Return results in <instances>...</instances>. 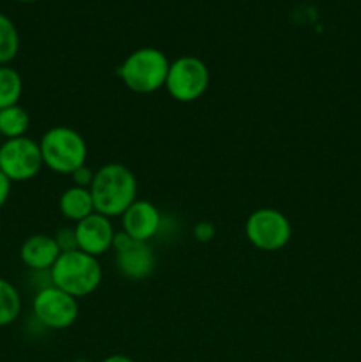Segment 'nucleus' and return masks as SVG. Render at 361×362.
Segmentation results:
<instances>
[{
  "mask_svg": "<svg viewBox=\"0 0 361 362\" xmlns=\"http://www.w3.org/2000/svg\"><path fill=\"white\" fill-rule=\"evenodd\" d=\"M94 209L106 218H119L137 200L138 182L134 173L120 163H108L96 170L91 184Z\"/></svg>",
  "mask_w": 361,
  "mask_h": 362,
  "instance_id": "f257e3e1",
  "label": "nucleus"
},
{
  "mask_svg": "<svg viewBox=\"0 0 361 362\" xmlns=\"http://www.w3.org/2000/svg\"><path fill=\"white\" fill-rule=\"evenodd\" d=\"M52 283L69 296L81 299L99 288L103 279L101 264L92 255L80 250L60 253L59 260L50 269Z\"/></svg>",
  "mask_w": 361,
  "mask_h": 362,
  "instance_id": "f03ea898",
  "label": "nucleus"
},
{
  "mask_svg": "<svg viewBox=\"0 0 361 362\" xmlns=\"http://www.w3.org/2000/svg\"><path fill=\"white\" fill-rule=\"evenodd\" d=\"M168 69L170 60L161 49L144 46L124 59V62L117 67V76L131 92L152 94L165 87Z\"/></svg>",
  "mask_w": 361,
  "mask_h": 362,
  "instance_id": "7ed1b4c3",
  "label": "nucleus"
},
{
  "mask_svg": "<svg viewBox=\"0 0 361 362\" xmlns=\"http://www.w3.org/2000/svg\"><path fill=\"white\" fill-rule=\"evenodd\" d=\"M42 163L53 173L71 175L74 170L87 165V141L69 126H53L39 140Z\"/></svg>",
  "mask_w": 361,
  "mask_h": 362,
  "instance_id": "20e7f679",
  "label": "nucleus"
},
{
  "mask_svg": "<svg viewBox=\"0 0 361 362\" xmlns=\"http://www.w3.org/2000/svg\"><path fill=\"white\" fill-rule=\"evenodd\" d=\"M211 74L207 64L195 55H183L170 62L165 88L179 103H193L209 88Z\"/></svg>",
  "mask_w": 361,
  "mask_h": 362,
  "instance_id": "39448f33",
  "label": "nucleus"
},
{
  "mask_svg": "<svg viewBox=\"0 0 361 362\" xmlns=\"http://www.w3.org/2000/svg\"><path fill=\"white\" fill-rule=\"evenodd\" d=\"M244 233L251 246L260 251H280L292 239V225L278 209H257L248 216Z\"/></svg>",
  "mask_w": 361,
  "mask_h": 362,
  "instance_id": "423d86ee",
  "label": "nucleus"
},
{
  "mask_svg": "<svg viewBox=\"0 0 361 362\" xmlns=\"http://www.w3.org/2000/svg\"><path fill=\"white\" fill-rule=\"evenodd\" d=\"M32 315L41 327L62 331L78 320L80 306L76 297L50 285L35 292L32 299Z\"/></svg>",
  "mask_w": 361,
  "mask_h": 362,
  "instance_id": "0eeeda50",
  "label": "nucleus"
},
{
  "mask_svg": "<svg viewBox=\"0 0 361 362\" xmlns=\"http://www.w3.org/2000/svg\"><path fill=\"white\" fill-rule=\"evenodd\" d=\"M41 148L39 141L28 136L4 140L0 145V172L11 182H27L34 179L42 170Z\"/></svg>",
  "mask_w": 361,
  "mask_h": 362,
  "instance_id": "6e6552de",
  "label": "nucleus"
},
{
  "mask_svg": "<svg viewBox=\"0 0 361 362\" xmlns=\"http://www.w3.org/2000/svg\"><path fill=\"white\" fill-rule=\"evenodd\" d=\"M112 250L115 251L117 271L131 281L147 279L154 272L156 255L149 243L133 240L122 230L113 237Z\"/></svg>",
  "mask_w": 361,
  "mask_h": 362,
  "instance_id": "1a4fd4ad",
  "label": "nucleus"
},
{
  "mask_svg": "<svg viewBox=\"0 0 361 362\" xmlns=\"http://www.w3.org/2000/svg\"><path fill=\"white\" fill-rule=\"evenodd\" d=\"M74 232H76L78 250L96 258L112 250L113 237L117 233L112 219L99 212H94L88 218L78 221L74 225Z\"/></svg>",
  "mask_w": 361,
  "mask_h": 362,
  "instance_id": "9d476101",
  "label": "nucleus"
},
{
  "mask_svg": "<svg viewBox=\"0 0 361 362\" xmlns=\"http://www.w3.org/2000/svg\"><path fill=\"white\" fill-rule=\"evenodd\" d=\"M122 232L133 240L151 243L163 226L159 209L149 200H134L122 216Z\"/></svg>",
  "mask_w": 361,
  "mask_h": 362,
  "instance_id": "9b49d317",
  "label": "nucleus"
},
{
  "mask_svg": "<svg viewBox=\"0 0 361 362\" xmlns=\"http://www.w3.org/2000/svg\"><path fill=\"white\" fill-rule=\"evenodd\" d=\"M57 240L48 233H35L27 237L20 247V258L32 272H46L55 265L60 257Z\"/></svg>",
  "mask_w": 361,
  "mask_h": 362,
  "instance_id": "f8f14e48",
  "label": "nucleus"
},
{
  "mask_svg": "<svg viewBox=\"0 0 361 362\" xmlns=\"http://www.w3.org/2000/svg\"><path fill=\"white\" fill-rule=\"evenodd\" d=\"M59 211L64 218L73 221L74 225L81 221V219L88 218L91 214H94L96 209L91 189L78 186L67 187L59 198Z\"/></svg>",
  "mask_w": 361,
  "mask_h": 362,
  "instance_id": "ddd939ff",
  "label": "nucleus"
},
{
  "mask_svg": "<svg viewBox=\"0 0 361 362\" xmlns=\"http://www.w3.org/2000/svg\"><path fill=\"white\" fill-rule=\"evenodd\" d=\"M28 127H30V115L23 106L14 105L0 110V136L6 140L27 136Z\"/></svg>",
  "mask_w": 361,
  "mask_h": 362,
  "instance_id": "4468645a",
  "label": "nucleus"
},
{
  "mask_svg": "<svg viewBox=\"0 0 361 362\" xmlns=\"http://www.w3.org/2000/svg\"><path fill=\"white\" fill-rule=\"evenodd\" d=\"M23 94V80L13 66H0V110L20 103Z\"/></svg>",
  "mask_w": 361,
  "mask_h": 362,
  "instance_id": "2eb2a0df",
  "label": "nucleus"
},
{
  "mask_svg": "<svg viewBox=\"0 0 361 362\" xmlns=\"http://www.w3.org/2000/svg\"><path fill=\"white\" fill-rule=\"evenodd\" d=\"M21 313V296L16 286L0 278V327L14 324Z\"/></svg>",
  "mask_w": 361,
  "mask_h": 362,
  "instance_id": "dca6fc26",
  "label": "nucleus"
},
{
  "mask_svg": "<svg viewBox=\"0 0 361 362\" xmlns=\"http://www.w3.org/2000/svg\"><path fill=\"white\" fill-rule=\"evenodd\" d=\"M20 52V32L7 14L0 13V66H11Z\"/></svg>",
  "mask_w": 361,
  "mask_h": 362,
  "instance_id": "f3484780",
  "label": "nucleus"
},
{
  "mask_svg": "<svg viewBox=\"0 0 361 362\" xmlns=\"http://www.w3.org/2000/svg\"><path fill=\"white\" fill-rule=\"evenodd\" d=\"M53 237H55L57 246L60 247V251H62V253H66V251L78 250L76 232H74V226H64V228H60Z\"/></svg>",
  "mask_w": 361,
  "mask_h": 362,
  "instance_id": "a211bd4d",
  "label": "nucleus"
},
{
  "mask_svg": "<svg viewBox=\"0 0 361 362\" xmlns=\"http://www.w3.org/2000/svg\"><path fill=\"white\" fill-rule=\"evenodd\" d=\"M94 175H96V170H92L91 166H87V165L80 166V168L74 170V172L71 173V179H73V186L91 187L92 180H94Z\"/></svg>",
  "mask_w": 361,
  "mask_h": 362,
  "instance_id": "6ab92c4d",
  "label": "nucleus"
},
{
  "mask_svg": "<svg viewBox=\"0 0 361 362\" xmlns=\"http://www.w3.org/2000/svg\"><path fill=\"white\" fill-rule=\"evenodd\" d=\"M193 235H195V239L200 240V243H209V240L214 239V235H216L214 225L209 221L197 223L193 228Z\"/></svg>",
  "mask_w": 361,
  "mask_h": 362,
  "instance_id": "aec40b11",
  "label": "nucleus"
},
{
  "mask_svg": "<svg viewBox=\"0 0 361 362\" xmlns=\"http://www.w3.org/2000/svg\"><path fill=\"white\" fill-rule=\"evenodd\" d=\"M11 187H13V182L0 172V209L7 204L11 197Z\"/></svg>",
  "mask_w": 361,
  "mask_h": 362,
  "instance_id": "412c9836",
  "label": "nucleus"
},
{
  "mask_svg": "<svg viewBox=\"0 0 361 362\" xmlns=\"http://www.w3.org/2000/svg\"><path fill=\"white\" fill-rule=\"evenodd\" d=\"M101 362H134L131 357L122 356V354H113V356H108L106 359H103Z\"/></svg>",
  "mask_w": 361,
  "mask_h": 362,
  "instance_id": "4be33fe9",
  "label": "nucleus"
},
{
  "mask_svg": "<svg viewBox=\"0 0 361 362\" xmlns=\"http://www.w3.org/2000/svg\"><path fill=\"white\" fill-rule=\"evenodd\" d=\"M16 2H21V4H32V2H38V0H16Z\"/></svg>",
  "mask_w": 361,
  "mask_h": 362,
  "instance_id": "5701e85b",
  "label": "nucleus"
},
{
  "mask_svg": "<svg viewBox=\"0 0 361 362\" xmlns=\"http://www.w3.org/2000/svg\"><path fill=\"white\" fill-rule=\"evenodd\" d=\"M74 362H88L87 359H78V361H74Z\"/></svg>",
  "mask_w": 361,
  "mask_h": 362,
  "instance_id": "b1692460",
  "label": "nucleus"
}]
</instances>
